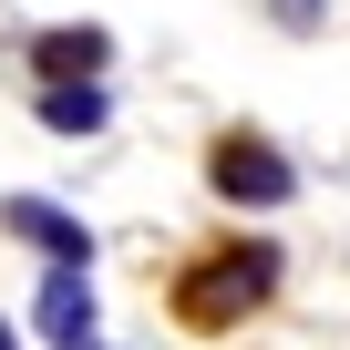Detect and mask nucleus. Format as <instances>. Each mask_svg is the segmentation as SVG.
<instances>
[{"mask_svg":"<svg viewBox=\"0 0 350 350\" xmlns=\"http://www.w3.org/2000/svg\"><path fill=\"white\" fill-rule=\"evenodd\" d=\"M278 288V247H217V258H196L186 278H175V309H186L196 329H227V319H247L258 299Z\"/></svg>","mask_w":350,"mask_h":350,"instance_id":"1","label":"nucleus"},{"mask_svg":"<svg viewBox=\"0 0 350 350\" xmlns=\"http://www.w3.org/2000/svg\"><path fill=\"white\" fill-rule=\"evenodd\" d=\"M206 175H217V196H227V206H288V196H299L288 154L258 144V134H227V144L206 154Z\"/></svg>","mask_w":350,"mask_h":350,"instance_id":"2","label":"nucleus"},{"mask_svg":"<svg viewBox=\"0 0 350 350\" xmlns=\"http://www.w3.org/2000/svg\"><path fill=\"white\" fill-rule=\"evenodd\" d=\"M31 329L52 350H103V319H93V268H52L42 299H31Z\"/></svg>","mask_w":350,"mask_h":350,"instance_id":"3","label":"nucleus"},{"mask_svg":"<svg viewBox=\"0 0 350 350\" xmlns=\"http://www.w3.org/2000/svg\"><path fill=\"white\" fill-rule=\"evenodd\" d=\"M0 227L31 237L52 268H93V227H83L72 206H52V196H0Z\"/></svg>","mask_w":350,"mask_h":350,"instance_id":"4","label":"nucleus"},{"mask_svg":"<svg viewBox=\"0 0 350 350\" xmlns=\"http://www.w3.org/2000/svg\"><path fill=\"white\" fill-rule=\"evenodd\" d=\"M103 62H113V31H93V21H62V31L31 42V72H42V83H83V72H103Z\"/></svg>","mask_w":350,"mask_h":350,"instance_id":"5","label":"nucleus"},{"mask_svg":"<svg viewBox=\"0 0 350 350\" xmlns=\"http://www.w3.org/2000/svg\"><path fill=\"white\" fill-rule=\"evenodd\" d=\"M42 124L52 134H103L113 124V103H103V83L83 72V83H42Z\"/></svg>","mask_w":350,"mask_h":350,"instance_id":"6","label":"nucleus"},{"mask_svg":"<svg viewBox=\"0 0 350 350\" xmlns=\"http://www.w3.org/2000/svg\"><path fill=\"white\" fill-rule=\"evenodd\" d=\"M0 350H21V340H11V329H0Z\"/></svg>","mask_w":350,"mask_h":350,"instance_id":"7","label":"nucleus"}]
</instances>
